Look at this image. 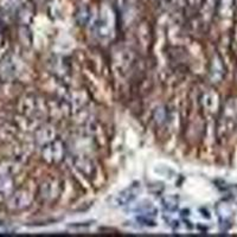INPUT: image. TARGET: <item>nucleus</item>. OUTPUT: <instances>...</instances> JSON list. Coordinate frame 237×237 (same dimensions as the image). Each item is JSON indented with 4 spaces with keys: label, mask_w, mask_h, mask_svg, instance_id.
<instances>
[{
    "label": "nucleus",
    "mask_w": 237,
    "mask_h": 237,
    "mask_svg": "<svg viewBox=\"0 0 237 237\" xmlns=\"http://www.w3.org/2000/svg\"><path fill=\"white\" fill-rule=\"evenodd\" d=\"M135 196H136V194H135V192L133 191V189H128V190L123 191L122 193L118 194V203H121V205L127 204V203H129Z\"/></svg>",
    "instance_id": "obj_1"
}]
</instances>
